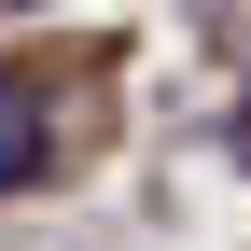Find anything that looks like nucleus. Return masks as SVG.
I'll return each mask as SVG.
<instances>
[{"label":"nucleus","mask_w":251,"mask_h":251,"mask_svg":"<svg viewBox=\"0 0 251 251\" xmlns=\"http://www.w3.org/2000/svg\"><path fill=\"white\" fill-rule=\"evenodd\" d=\"M42 153H56V84L0 56V196H28V181H42Z\"/></svg>","instance_id":"nucleus-1"},{"label":"nucleus","mask_w":251,"mask_h":251,"mask_svg":"<svg viewBox=\"0 0 251 251\" xmlns=\"http://www.w3.org/2000/svg\"><path fill=\"white\" fill-rule=\"evenodd\" d=\"M237 168H251V98H237Z\"/></svg>","instance_id":"nucleus-2"}]
</instances>
